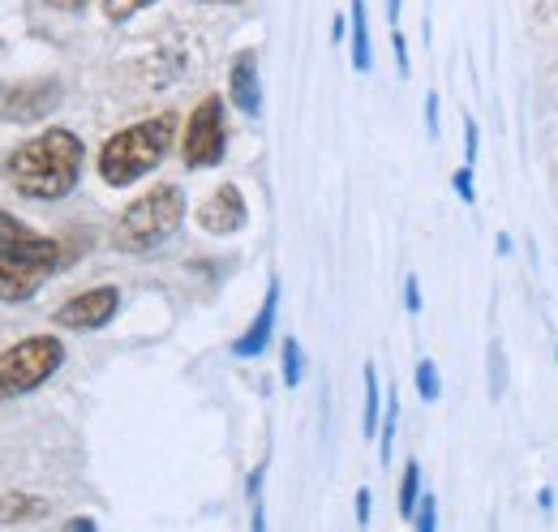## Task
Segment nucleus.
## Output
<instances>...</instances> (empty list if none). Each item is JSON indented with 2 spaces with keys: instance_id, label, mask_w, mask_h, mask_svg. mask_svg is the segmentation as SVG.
<instances>
[{
  "instance_id": "nucleus-1",
  "label": "nucleus",
  "mask_w": 558,
  "mask_h": 532,
  "mask_svg": "<svg viewBox=\"0 0 558 532\" xmlns=\"http://www.w3.org/2000/svg\"><path fill=\"white\" fill-rule=\"evenodd\" d=\"M82 164H86V142L65 125L26 137L9 159H4V177L22 198L57 202L70 198L82 181Z\"/></svg>"
},
{
  "instance_id": "nucleus-2",
  "label": "nucleus",
  "mask_w": 558,
  "mask_h": 532,
  "mask_svg": "<svg viewBox=\"0 0 558 532\" xmlns=\"http://www.w3.org/2000/svg\"><path fill=\"white\" fill-rule=\"evenodd\" d=\"M57 266H61V241L0 210V301L22 305L39 297V288L57 275Z\"/></svg>"
},
{
  "instance_id": "nucleus-3",
  "label": "nucleus",
  "mask_w": 558,
  "mask_h": 532,
  "mask_svg": "<svg viewBox=\"0 0 558 532\" xmlns=\"http://www.w3.org/2000/svg\"><path fill=\"white\" fill-rule=\"evenodd\" d=\"M172 146H177V112H159L138 125H125L99 146V181L125 190L146 172H155Z\"/></svg>"
},
{
  "instance_id": "nucleus-4",
  "label": "nucleus",
  "mask_w": 558,
  "mask_h": 532,
  "mask_svg": "<svg viewBox=\"0 0 558 532\" xmlns=\"http://www.w3.org/2000/svg\"><path fill=\"white\" fill-rule=\"evenodd\" d=\"M181 223H185V190L163 181L121 210V219L112 228V245L125 254H150V250L168 245L181 232Z\"/></svg>"
},
{
  "instance_id": "nucleus-5",
  "label": "nucleus",
  "mask_w": 558,
  "mask_h": 532,
  "mask_svg": "<svg viewBox=\"0 0 558 532\" xmlns=\"http://www.w3.org/2000/svg\"><path fill=\"white\" fill-rule=\"evenodd\" d=\"M65 365V343L57 335H26L0 348V403L39 391Z\"/></svg>"
},
{
  "instance_id": "nucleus-6",
  "label": "nucleus",
  "mask_w": 558,
  "mask_h": 532,
  "mask_svg": "<svg viewBox=\"0 0 558 532\" xmlns=\"http://www.w3.org/2000/svg\"><path fill=\"white\" fill-rule=\"evenodd\" d=\"M223 150H228V125H223V99L207 95L190 121H185V137H181V159L190 172L198 168H215L223 164Z\"/></svg>"
},
{
  "instance_id": "nucleus-7",
  "label": "nucleus",
  "mask_w": 558,
  "mask_h": 532,
  "mask_svg": "<svg viewBox=\"0 0 558 532\" xmlns=\"http://www.w3.org/2000/svg\"><path fill=\"white\" fill-rule=\"evenodd\" d=\"M117 310H121V288L99 283V288H86V292L70 297V301L52 314V323H57L61 331H99V327H108V323L117 318Z\"/></svg>"
},
{
  "instance_id": "nucleus-8",
  "label": "nucleus",
  "mask_w": 558,
  "mask_h": 532,
  "mask_svg": "<svg viewBox=\"0 0 558 532\" xmlns=\"http://www.w3.org/2000/svg\"><path fill=\"white\" fill-rule=\"evenodd\" d=\"M245 223H250V206H245V194H241L232 181H223V185L198 206V228L210 232V237H232V232H241Z\"/></svg>"
},
{
  "instance_id": "nucleus-9",
  "label": "nucleus",
  "mask_w": 558,
  "mask_h": 532,
  "mask_svg": "<svg viewBox=\"0 0 558 532\" xmlns=\"http://www.w3.org/2000/svg\"><path fill=\"white\" fill-rule=\"evenodd\" d=\"M61 104V82L57 77H39V82H22L13 90L0 95V112L9 121H39Z\"/></svg>"
},
{
  "instance_id": "nucleus-10",
  "label": "nucleus",
  "mask_w": 558,
  "mask_h": 532,
  "mask_svg": "<svg viewBox=\"0 0 558 532\" xmlns=\"http://www.w3.org/2000/svg\"><path fill=\"white\" fill-rule=\"evenodd\" d=\"M228 99L245 112V117H258L263 112V82H258V52L254 48H241L228 65Z\"/></svg>"
},
{
  "instance_id": "nucleus-11",
  "label": "nucleus",
  "mask_w": 558,
  "mask_h": 532,
  "mask_svg": "<svg viewBox=\"0 0 558 532\" xmlns=\"http://www.w3.org/2000/svg\"><path fill=\"white\" fill-rule=\"evenodd\" d=\"M276 314H279V279H271L263 310L254 314V323H250L245 331L236 335L232 356H258V352H267V343H271V335H276Z\"/></svg>"
},
{
  "instance_id": "nucleus-12",
  "label": "nucleus",
  "mask_w": 558,
  "mask_h": 532,
  "mask_svg": "<svg viewBox=\"0 0 558 532\" xmlns=\"http://www.w3.org/2000/svg\"><path fill=\"white\" fill-rule=\"evenodd\" d=\"M349 22H352V69L356 73H369L374 69V52H369V17H365V0H352L349 9Z\"/></svg>"
},
{
  "instance_id": "nucleus-13",
  "label": "nucleus",
  "mask_w": 558,
  "mask_h": 532,
  "mask_svg": "<svg viewBox=\"0 0 558 532\" xmlns=\"http://www.w3.org/2000/svg\"><path fill=\"white\" fill-rule=\"evenodd\" d=\"M39 516H48V503L35 494H4L0 498V524H26Z\"/></svg>"
},
{
  "instance_id": "nucleus-14",
  "label": "nucleus",
  "mask_w": 558,
  "mask_h": 532,
  "mask_svg": "<svg viewBox=\"0 0 558 532\" xmlns=\"http://www.w3.org/2000/svg\"><path fill=\"white\" fill-rule=\"evenodd\" d=\"M383 425V391H378V370L374 361H365V416H361V430L365 438H374Z\"/></svg>"
},
{
  "instance_id": "nucleus-15",
  "label": "nucleus",
  "mask_w": 558,
  "mask_h": 532,
  "mask_svg": "<svg viewBox=\"0 0 558 532\" xmlns=\"http://www.w3.org/2000/svg\"><path fill=\"white\" fill-rule=\"evenodd\" d=\"M417 507H421V464L409 460V464H404V481H400V516L413 520Z\"/></svg>"
},
{
  "instance_id": "nucleus-16",
  "label": "nucleus",
  "mask_w": 558,
  "mask_h": 532,
  "mask_svg": "<svg viewBox=\"0 0 558 532\" xmlns=\"http://www.w3.org/2000/svg\"><path fill=\"white\" fill-rule=\"evenodd\" d=\"M396 421H400V396L391 391V399H387V408H383V425H378V460L383 464H391V443H396Z\"/></svg>"
},
{
  "instance_id": "nucleus-17",
  "label": "nucleus",
  "mask_w": 558,
  "mask_h": 532,
  "mask_svg": "<svg viewBox=\"0 0 558 532\" xmlns=\"http://www.w3.org/2000/svg\"><path fill=\"white\" fill-rule=\"evenodd\" d=\"M301 374H305V356H301L296 335H288V339H283V383H288V387H296V383H301Z\"/></svg>"
},
{
  "instance_id": "nucleus-18",
  "label": "nucleus",
  "mask_w": 558,
  "mask_h": 532,
  "mask_svg": "<svg viewBox=\"0 0 558 532\" xmlns=\"http://www.w3.org/2000/svg\"><path fill=\"white\" fill-rule=\"evenodd\" d=\"M417 391L425 403H434V399L442 396V383H438V370H434V361L429 356H421L417 361Z\"/></svg>"
},
{
  "instance_id": "nucleus-19",
  "label": "nucleus",
  "mask_w": 558,
  "mask_h": 532,
  "mask_svg": "<svg viewBox=\"0 0 558 532\" xmlns=\"http://www.w3.org/2000/svg\"><path fill=\"white\" fill-rule=\"evenodd\" d=\"M155 0H104V17L108 22H130V17H138L142 9H150Z\"/></svg>"
},
{
  "instance_id": "nucleus-20",
  "label": "nucleus",
  "mask_w": 558,
  "mask_h": 532,
  "mask_svg": "<svg viewBox=\"0 0 558 532\" xmlns=\"http://www.w3.org/2000/svg\"><path fill=\"white\" fill-rule=\"evenodd\" d=\"M413 520H417V532L438 529V503H434V494H425V498H421V507H417V516H413Z\"/></svg>"
},
{
  "instance_id": "nucleus-21",
  "label": "nucleus",
  "mask_w": 558,
  "mask_h": 532,
  "mask_svg": "<svg viewBox=\"0 0 558 532\" xmlns=\"http://www.w3.org/2000/svg\"><path fill=\"white\" fill-rule=\"evenodd\" d=\"M456 194L469 202V206L477 202V185H473V168H469V164H464V168L456 172Z\"/></svg>"
},
{
  "instance_id": "nucleus-22",
  "label": "nucleus",
  "mask_w": 558,
  "mask_h": 532,
  "mask_svg": "<svg viewBox=\"0 0 558 532\" xmlns=\"http://www.w3.org/2000/svg\"><path fill=\"white\" fill-rule=\"evenodd\" d=\"M464 164L469 168L477 164V121H469V117H464Z\"/></svg>"
},
{
  "instance_id": "nucleus-23",
  "label": "nucleus",
  "mask_w": 558,
  "mask_h": 532,
  "mask_svg": "<svg viewBox=\"0 0 558 532\" xmlns=\"http://www.w3.org/2000/svg\"><path fill=\"white\" fill-rule=\"evenodd\" d=\"M404 305H409V314H421V283H417V275H409V279H404Z\"/></svg>"
},
{
  "instance_id": "nucleus-24",
  "label": "nucleus",
  "mask_w": 558,
  "mask_h": 532,
  "mask_svg": "<svg viewBox=\"0 0 558 532\" xmlns=\"http://www.w3.org/2000/svg\"><path fill=\"white\" fill-rule=\"evenodd\" d=\"M425 125H429V137H438V95L434 90L425 95Z\"/></svg>"
},
{
  "instance_id": "nucleus-25",
  "label": "nucleus",
  "mask_w": 558,
  "mask_h": 532,
  "mask_svg": "<svg viewBox=\"0 0 558 532\" xmlns=\"http://www.w3.org/2000/svg\"><path fill=\"white\" fill-rule=\"evenodd\" d=\"M369 503H374L369 489H356V524H361V529L369 524Z\"/></svg>"
},
{
  "instance_id": "nucleus-26",
  "label": "nucleus",
  "mask_w": 558,
  "mask_h": 532,
  "mask_svg": "<svg viewBox=\"0 0 558 532\" xmlns=\"http://www.w3.org/2000/svg\"><path fill=\"white\" fill-rule=\"evenodd\" d=\"M44 4H48V9H61V13H82L90 0H44Z\"/></svg>"
},
{
  "instance_id": "nucleus-27",
  "label": "nucleus",
  "mask_w": 558,
  "mask_h": 532,
  "mask_svg": "<svg viewBox=\"0 0 558 532\" xmlns=\"http://www.w3.org/2000/svg\"><path fill=\"white\" fill-rule=\"evenodd\" d=\"M65 532H99V529H95V520H86V516H82V520H70Z\"/></svg>"
},
{
  "instance_id": "nucleus-28",
  "label": "nucleus",
  "mask_w": 558,
  "mask_h": 532,
  "mask_svg": "<svg viewBox=\"0 0 558 532\" xmlns=\"http://www.w3.org/2000/svg\"><path fill=\"white\" fill-rule=\"evenodd\" d=\"M400 9H404V0H387V17H391V31L400 26Z\"/></svg>"
},
{
  "instance_id": "nucleus-29",
  "label": "nucleus",
  "mask_w": 558,
  "mask_h": 532,
  "mask_svg": "<svg viewBox=\"0 0 558 532\" xmlns=\"http://www.w3.org/2000/svg\"><path fill=\"white\" fill-rule=\"evenodd\" d=\"M254 532H267V520H263V507H254Z\"/></svg>"
},
{
  "instance_id": "nucleus-30",
  "label": "nucleus",
  "mask_w": 558,
  "mask_h": 532,
  "mask_svg": "<svg viewBox=\"0 0 558 532\" xmlns=\"http://www.w3.org/2000/svg\"><path fill=\"white\" fill-rule=\"evenodd\" d=\"M198 4H236V0H198Z\"/></svg>"
}]
</instances>
